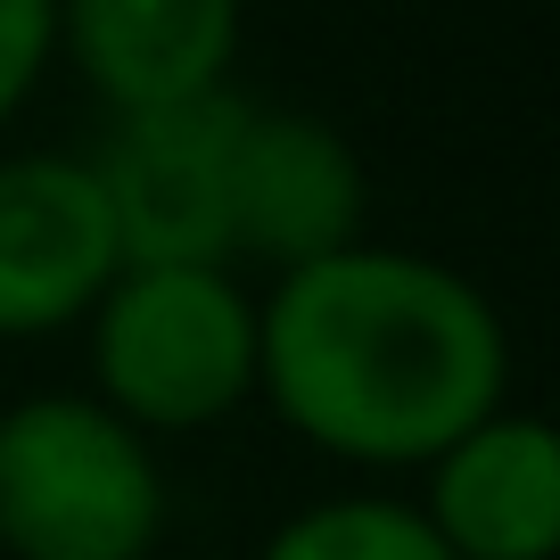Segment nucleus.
<instances>
[{
  "mask_svg": "<svg viewBox=\"0 0 560 560\" xmlns=\"http://www.w3.org/2000/svg\"><path fill=\"white\" fill-rule=\"evenodd\" d=\"M247 0H58V67L107 107H165L231 91Z\"/></svg>",
  "mask_w": 560,
  "mask_h": 560,
  "instance_id": "8",
  "label": "nucleus"
},
{
  "mask_svg": "<svg viewBox=\"0 0 560 560\" xmlns=\"http://www.w3.org/2000/svg\"><path fill=\"white\" fill-rule=\"evenodd\" d=\"M240 91L107 116L91 174L107 190L124 264H231V140Z\"/></svg>",
  "mask_w": 560,
  "mask_h": 560,
  "instance_id": "4",
  "label": "nucleus"
},
{
  "mask_svg": "<svg viewBox=\"0 0 560 560\" xmlns=\"http://www.w3.org/2000/svg\"><path fill=\"white\" fill-rule=\"evenodd\" d=\"M58 74V0H0V132Z\"/></svg>",
  "mask_w": 560,
  "mask_h": 560,
  "instance_id": "10",
  "label": "nucleus"
},
{
  "mask_svg": "<svg viewBox=\"0 0 560 560\" xmlns=\"http://www.w3.org/2000/svg\"><path fill=\"white\" fill-rule=\"evenodd\" d=\"M174 527L158 438L91 387L0 404V560H158Z\"/></svg>",
  "mask_w": 560,
  "mask_h": 560,
  "instance_id": "3",
  "label": "nucleus"
},
{
  "mask_svg": "<svg viewBox=\"0 0 560 560\" xmlns=\"http://www.w3.org/2000/svg\"><path fill=\"white\" fill-rule=\"evenodd\" d=\"M256 560H454V552L420 520L412 494L347 487V494H322V503H298L289 520H272Z\"/></svg>",
  "mask_w": 560,
  "mask_h": 560,
  "instance_id": "9",
  "label": "nucleus"
},
{
  "mask_svg": "<svg viewBox=\"0 0 560 560\" xmlns=\"http://www.w3.org/2000/svg\"><path fill=\"white\" fill-rule=\"evenodd\" d=\"M74 338L91 396L158 445L256 404V289L240 264H124Z\"/></svg>",
  "mask_w": 560,
  "mask_h": 560,
  "instance_id": "2",
  "label": "nucleus"
},
{
  "mask_svg": "<svg viewBox=\"0 0 560 560\" xmlns=\"http://www.w3.org/2000/svg\"><path fill=\"white\" fill-rule=\"evenodd\" d=\"M511 322L462 264L354 240L256 289V404L371 478H412L445 438L511 404Z\"/></svg>",
  "mask_w": 560,
  "mask_h": 560,
  "instance_id": "1",
  "label": "nucleus"
},
{
  "mask_svg": "<svg viewBox=\"0 0 560 560\" xmlns=\"http://www.w3.org/2000/svg\"><path fill=\"white\" fill-rule=\"evenodd\" d=\"M420 520L454 560H552L560 552V438L527 404H494L420 462Z\"/></svg>",
  "mask_w": 560,
  "mask_h": 560,
  "instance_id": "7",
  "label": "nucleus"
},
{
  "mask_svg": "<svg viewBox=\"0 0 560 560\" xmlns=\"http://www.w3.org/2000/svg\"><path fill=\"white\" fill-rule=\"evenodd\" d=\"M124 272L91 149H0V347L83 330Z\"/></svg>",
  "mask_w": 560,
  "mask_h": 560,
  "instance_id": "5",
  "label": "nucleus"
},
{
  "mask_svg": "<svg viewBox=\"0 0 560 560\" xmlns=\"http://www.w3.org/2000/svg\"><path fill=\"white\" fill-rule=\"evenodd\" d=\"M371 174L354 140L305 107H240L231 140V264L240 272H298L338 247L371 240Z\"/></svg>",
  "mask_w": 560,
  "mask_h": 560,
  "instance_id": "6",
  "label": "nucleus"
}]
</instances>
